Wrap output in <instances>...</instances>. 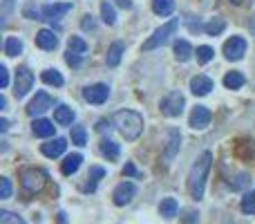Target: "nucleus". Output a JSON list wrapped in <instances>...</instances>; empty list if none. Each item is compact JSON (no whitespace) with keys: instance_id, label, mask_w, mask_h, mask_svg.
<instances>
[{"instance_id":"obj_46","label":"nucleus","mask_w":255,"mask_h":224,"mask_svg":"<svg viewBox=\"0 0 255 224\" xmlns=\"http://www.w3.org/2000/svg\"><path fill=\"white\" fill-rule=\"evenodd\" d=\"M4 108H7V99L0 97V110H4Z\"/></svg>"},{"instance_id":"obj_4","label":"nucleus","mask_w":255,"mask_h":224,"mask_svg":"<svg viewBox=\"0 0 255 224\" xmlns=\"http://www.w3.org/2000/svg\"><path fill=\"white\" fill-rule=\"evenodd\" d=\"M177 27H179V18H172L170 22L161 25V27H159V29L154 31V34L143 43V49H145V52H150V49H157V47H161V45H166L168 40H170V36L177 31Z\"/></svg>"},{"instance_id":"obj_10","label":"nucleus","mask_w":255,"mask_h":224,"mask_svg":"<svg viewBox=\"0 0 255 224\" xmlns=\"http://www.w3.org/2000/svg\"><path fill=\"white\" fill-rule=\"evenodd\" d=\"M134 195H136V186L132 182H121L115 189V193H112V200H115L117 207H126V204H130L134 200Z\"/></svg>"},{"instance_id":"obj_42","label":"nucleus","mask_w":255,"mask_h":224,"mask_svg":"<svg viewBox=\"0 0 255 224\" xmlns=\"http://www.w3.org/2000/svg\"><path fill=\"white\" fill-rule=\"evenodd\" d=\"M11 7H13V0H2V18H7V16H9Z\"/></svg>"},{"instance_id":"obj_48","label":"nucleus","mask_w":255,"mask_h":224,"mask_svg":"<svg viewBox=\"0 0 255 224\" xmlns=\"http://www.w3.org/2000/svg\"><path fill=\"white\" fill-rule=\"evenodd\" d=\"M231 2H233V4H242L244 0H231Z\"/></svg>"},{"instance_id":"obj_15","label":"nucleus","mask_w":255,"mask_h":224,"mask_svg":"<svg viewBox=\"0 0 255 224\" xmlns=\"http://www.w3.org/2000/svg\"><path fill=\"white\" fill-rule=\"evenodd\" d=\"M190 90H193V94H197V97H206L213 90V81L204 74H197L190 79Z\"/></svg>"},{"instance_id":"obj_30","label":"nucleus","mask_w":255,"mask_h":224,"mask_svg":"<svg viewBox=\"0 0 255 224\" xmlns=\"http://www.w3.org/2000/svg\"><path fill=\"white\" fill-rule=\"evenodd\" d=\"M101 18H103V22L106 25H115L117 22V13H115V7H112L110 2H101Z\"/></svg>"},{"instance_id":"obj_21","label":"nucleus","mask_w":255,"mask_h":224,"mask_svg":"<svg viewBox=\"0 0 255 224\" xmlns=\"http://www.w3.org/2000/svg\"><path fill=\"white\" fill-rule=\"evenodd\" d=\"M193 54H195V49H193V45H190L188 40H177L175 43V58L177 61L186 63V61L193 58Z\"/></svg>"},{"instance_id":"obj_7","label":"nucleus","mask_w":255,"mask_h":224,"mask_svg":"<svg viewBox=\"0 0 255 224\" xmlns=\"http://www.w3.org/2000/svg\"><path fill=\"white\" fill-rule=\"evenodd\" d=\"M108 97H110V88H108L106 83H94V85H90V88L83 90V99L88 103H94V106L106 103Z\"/></svg>"},{"instance_id":"obj_28","label":"nucleus","mask_w":255,"mask_h":224,"mask_svg":"<svg viewBox=\"0 0 255 224\" xmlns=\"http://www.w3.org/2000/svg\"><path fill=\"white\" fill-rule=\"evenodd\" d=\"M40 79H43L47 85H54V88H61V85L65 83L63 76H61V72H56V70H45L43 74H40Z\"/></svg>"},{"instance_id":"obj_36","label":"nucleus","mask_w":255,"mask_h":224,"mask_svg":"<svg viewBox=\"0 0 255 224\" xmlns=\"http://www.w3.org/2000/svg\"><path fill=\"white\" fill-rule=\"evenodd\" d=\"M11 195V182L7 177H0V200H7Z\"/></svg>"},{"instance_id":"obj_25","label":"nucleus","mask_w":255,"mask_h":224,"mask_svg":"<svg viewBox=\"0 0 255 224\" xmlns=\"http://www.w3.org/2000/svg\"><path fill=\"white\" fill-rule=\"evenodd\" d=\"M152 11L157 16H170L175 11V0H152Z\"/></svg>"},{"instance_id":"obj_40","label":"nucleus","mask_w":255,"mask_h":224,"mask_svg":"<svg viewBox=\"0 0 255 224\" xmlns=\"http://www.w3.org/2000/svg\"><path fill=\"white\" fill-rule=\"evenodd\" d=\"M124 175H128V177H141V173L134 168V164H126V168H124Z\"/></svg>"},{"instance_id":"obj_44","label":"nucleus","mask_w":255,"mask_h":224,"mask_svg":"<svg viewBox=\"0 0 255 224\" xmlns=\"http://www.w3.org/2000/svg\"><path fill=\"white\" fill-rule=\"evenodd\" d=\"M106 128H110V126H108V121H106V119H101V121L97 123V130H101V132H103V130H106Z\"/></svg>"},{"instance_id":"obj_2","label":"nucleus","mask_w":255,"mask_h":224,"mask_svg":"<svg viewBox=\"0 0 255 224\" xmlns=\"http://www.w3.org/2000/svg\"><path fill=\"white\" fill-rule=\"evenodd\" d=\"M115 121V128L121 132L126 141H134L139 139V135L143 132V117L134 110H119L112 117Z\"/></svg>"},{"instance_id":"obj_31","label":"nucleus","mask_w":255,"mask_h":224,"mask_svg":"<svg viewBox=\"0 0 255 224\" xmlns=\"http://www.w3.org/2000/svg\"><path fill=\"white\" fill-rule=\"evenodd\" d=\"M67 47H70V52H76V54H85V52H88V43H85L83 38H79V36H70Z\"/></svg>"},{"instance_id":"obj_23","label":"nucleus","mask_w":255,"mask_h":224,"mask_svg":"<svg viewBox=\"0 0 255 224\" xmlns=\"http://www.w3.org/2000/svg\"><path fill=\"white\" fill-rule=\"evenodd\" d=\"M54 121H56L58 126H72V121H74V110H72L70 106H58L56 110H54Z\"/></svg>"},{"instance_id":"obj_14","label":"nucleus","mask_w":255,"mask_h":224,"mask_svg":"<svg viewBox=\"0 0 255 224\" xmlns=\"http://www.w3.org/2000/svg\"><path fill=\"white\" fill-rule=\"evenodd\" d=\"M65 148H67V141L61 139V137H56V139H52V141L40 146V153H43L45 157L54 159V157H61V155L65 153Z\"/></svg>"},{"instance_id":"obj_5","label":"nucleus","mask_w":255,"mask_h":224,"mask_svg":"<svg viewBox=\"0 0 255 224\" xmlns=\"http://www.w3.org/2000/svg\"><path fill=\"white\" fill-rule=\"evenodd\" d=\"M184 106H186V99L179 90H172L170 94H166V97L161 99V112L166 114V117H179V114L184 112Z\"/></svg>"},{"instance_id":"obj_8","label":"nucleus","mask_w":255,"mask_h":224,"mask_svg":"<svg viewBox=\"0 0 255 224\" xmlns=\"http://www.w3.org/2000/svg\"><path fill=\"white\" fill-rule=\"evenodd\" d=\"M244 54H247V40L242 36H233L224 43V56L229 61H240Z\"/></svg>"},{"instance_id":"obj_6","label":"nucleus","mask_w":255,"mask_h":224,"mask_svg":"<svg viewBox=\"0 0 255 224\" xmlns=\"http://www.w3.org/2000/svg\"><path fill=\"white\" fill-rule=\"evenodd\" d=\"M31 85H34V74L29 72V67H18L16 70V81H13V94H16V99H25L27 92L31 90Z\"/></svg>"},{"instance_id":"obj_12","label":"nucleus","mask_w":255,"mask_h":224,"mask_svg":"<svg viewBox=\"0 0 255 224\" xmlns=\"http://www.w3.org/2000/svg\"><path fill=\"white\" fill-rule=\"evenodd\" d=\"M179 146H181V135L177 128H170L166 135V148H163V159L170 162L177 153H179Z\"/></svg>"},{"instance_id":"obj_18","label":"nucleus","mask_w":255,"mask_h":224,"mask_svg":"<svg viewBox=\"0 0 255 224\" xmlns=\"http://www.w3.org/2000/svg\"><path fill=\"white\" fill-rule=\"evenodd\" d=\"M103 177H106V171H103L101 166H92L88 173V182H85V186H83V193H94L99 180H103Z\"/></svg>"},{"instance_id":"obj_39","label":"nucleus","mask_w":255,"mask_h":224,"mask_svg":"<svg viewBox=\"0 0 255 224\" xmlns=\"http://www.w3.org/2000/svg\"><path fill=\"white\" fill-rule=\"evenodd\" d=\"M9 85V72H7V67L4 65H0V88H7Z\"/></svg>"},{"instance_id":"obj_37","label":"nucleus","mask_w":255,"mask_h":224,"mask_svg":"<svg viewBox=\"0 0 255 224\" xmlns=\"http://www.w3.org/2000/svg\"><path fill=\"white\" fill-rule=\"evenodd\" d=\"M65 61H67V65H72V67H79V65H81V54L70 52V49H67V54H65Z\"/></svg>"},{"instance_id":"obj_41","label":"nucleus","mask_w":255,"mask_h":224,"mask_svg":"<svg viewBox=\"0 0 255 224\" xmlns=\"http://www.w3.org/2000/svg\"><path fill=\"white\" fill-rule=\"evenodd\" d=\"M81 27H83V29H94V18L92 16H83V20H81Z\"/></svg>"},{"instance_id":"obj_33","label":"nucleus","mask_w":255,"mask_h":224,"mask_svg":"<svg viewBox=\"0 0 255 224\" xmlns=\"http://www.w3.org/2000/svg\"><path fill=\"white\" fill-rule=\"evenodd\" d=\"M240 209H242L247 216H255V191L251 193H247L242 198V204H240Z\"/></svg>"},{"instance_id":"obj_35","label":"nucleus","mask_w":255,"mask_h":224,"mask_svg":"<svg viewBox=\"0 0 255 224\" xmlns=\"http://www.w3.org/2000/svg\"><path fill=\"white\" fill-rule=\"evenodd\" d=\"M0 224H25L20 216H13L9 211H0Z\"/></svg>"},{"instance_id":"obj_17","label":"nucleus","mask_w":255,"mask_h":224,"mask_svg":"<svg viewBox=\"0 0 255 224\" xmlns=\"http://www.w3.org/2000/svg\"><path fill=\"white\" fill-rule=\"evenodd\" d=\"M31 130H34L36 137H43V139H47V137H54V132H56V126H54L52 121H47V119H36V121L31 123Z\"/></svg>"},{"instance_id":"obj_29","label":"nucleus","mask_w":255,"mask_h":224,"mask_svg":"<svg viewBox=\"0 0 255 224\" xmlns=\"http://www.w3.org/2000/svg\"><path fill=\"white\" fill-rule=\"evenodd\" d=\"M20 52H22V43L18 38H13V36H9V38L4 40V54H7V56H18Z\"/></svg>"},{"instance_id":"obj_13","label":"nucleus","mask_w":255,"mask_h":224,"mask_svg":"<svg viewBox=\"0 0 255 224\" xmlns=\"http://www.w3.org/2000/svg\"><path fill=\"white\" fill-rule=\"evenodd\" d=\"M211 119H213V114H211L208 108L197 106L193 112H190V128H195V130H204V128H208Z\"/></svg>"},{"instance_id":"obj_47","label":"nucleus","mask_w":255,"mask_h":224,"mask_svg":"<svg viewBox=\"0 0 255 224\" xmlns=\"http://www.w3.org/2000/svg\"><path fill=\"white\" fill-rule=\"evenodd\" d=\"M58 222H61V224L67 222V220H65V213H58Z\"/></svg>"},{"instance_id":"obj_43","label":"nucleus","mask_w":255,"mask_h":224,"mask_svg":"<svg viewBox=\"0 0 255 224\" xmlns=\"http://www.w3.org/2000/svg\"><path fill=\"white\" fill-rule=\"evenodd\" d=\"M9 130V121L7 119H0V132H7Z\"/></svg>"},{"instance_id":"obj_16","label":"nucleus","mask_w":255,"mask_h":224,"mask_svg":"<svg viewBox=\"0 0 255 224\" xmlns=\"http://www.w3.org/2000/svg\"><path fill=\"white\" fill-rule=\"evenodd\" d=\"M36 45H38L40 49H47L49 52V49H56L58 38L52 29H40L38 34H36Z\"/></svg>"},{"instance_id":"obj_20","label":"nucleus","mask_w":255,"mask_h":224,"mask_svg":"<svg viewBox=\"0 0 255 224\" xmlns=\"http://www.w3.org/2000/svg\"><path fill=\"white\" fill-rule=\"evenodd\" d=\"M81 162H83V155H79V153H74V155H67V157H65V162L61 164V173H63V175H74V173L79 171Z\"/></svg>"},{"instance_id":"obj_38","label":"nucleus","mask_w":255,"mask_h":224,"mask_svg":"<svg viewBox=\"0 0 255 224\" xmlns=\"http://www.w3.org/2000/svg\"><path fill=\"white\" fill-rule=\"evenodd\" d=\"M249 182H251V180H249V175H247V173H242V175H238V182L233 184V189H235V191H242L244 186L249 184Z\"/></svg>"},{"instance_id":"obj_34","label":"nucleus","mask_w":255,"mask_h":224,"mask_svg":"<svg viewBox=\"0 0 255 224\" xmlns=\"http://www.w3.org/2000/svg\"><path fill=\"white\" fill-rule=\"evenodd\" d=\"M197 61L199 63H208L213 61V56H215V52H213V47H208V45H202V47H197Z\"/></svg>"},{"instance_id":"obj_9","label":"nucleus","mask_w":255,"mask_h":224,"mask_svg":"<svg viewBox=\"0 0 255 224\" xmlns=\"http://www.w3.org/2000/svg\"><path fill=\"white\" fill-rule=\"evenodd\" d=\"M67 11H72V2H54V4H45L40 9V20H61Z\"/></svg>"},{"instance_id":"obj_24","label":"nucleus","mask_w":255,"mask_h":224,"mask_svg":"<svg viewBox=\"0 0 255 224\" xmlns=\"http://www.w3.org/2000/svg\"><path fill=\"white\" fill-rule=\"evenodd\" d=\"M177 211H179V204H177L175 198H163L161 204H159V213H161L163 218H168V220H170V218H175Z\"/></svg>"},{"instance_id":"obj_26","label":"nucleus","mask_w":255,"mask_h":224,"mask_svg":"<svg viewBox=\"0 0 255 224\" xmlns=\"http://www.w3.org/2000/svg\"><path fill=\"white\" fill-rule=\"evenodd\" d=\"M224 29H226L224 18H213V20H208L206 25H204V31H206L208 36H220Z\"/></svg>"},{"instance_id":"obj_22","label":"nucleus","mask_w":255,"mask_h":224,"mask_svg":"<svg viewBox=\"0 0 255 224\" xmlns=\"http://www.w3.org/2000/svg\"><path fill=\"white\" fill-rule=\"evenodd\" d=\"M99 148H101V153H103V157H108L110 162H117L119 159V155H121V150H119V144H115L112 139H101V144H99Z\"/></svg>"},{"instance_id":"obj_45","label":"nucleus","mask_w":255,"mask_h":224,"mask_svg":"<svg viewBox=\"0 0 255 224\" xmlns=\"http://www.w3.org/2000/svg\"><path fill=\"white\" fill-rule=\"evenodd\" d=\"M117 4H119V7H124V9H130L132 7L130 0H117Z\"/></svg>"},{"instance_id":"obj_27","label":"nucleus","mask_w":255,"mask_h":224,"mask_svg":"<svg viewBox=\"0 0 255 224\" xmlns=\"http://www.w3.org/2000/svg\"><path fill=\"white\" fill-rule=\"evenodd\" d=\"M224 85L229 90H240L244 85V74L242 72H229V74L224 76Z\"/></svg>"},{"instance_id":"obj_3","label":"nucleus","mask_w":255,"mask_h":224,"mask_svg":"<svg viewBox=\"0 0 255 224\" xmlns=\"http://www.w3.org/2000/svg\"><path fill=\"white\" fill-rule=\"evenodd\" d=\"M45 182H47V175H45V171H40V168H22L20 171V186L27 191V193H38V191H43Z\"/></svg>"},{"instance_id":"obj_32","label":"nucleus","mask_w":255,"mask_h":224,"mask_svg":"<svg viewBox=\"0 0 255 224\" xmlns=\"http://www.w3.org/2000/svg\"><path fill=\"white\" fill-rule=\"evenodd\" d=\"M72 144H76V146L88 144V132H85L83 126H72Z\"/></svg>"},{"instance_id":"obj_19","label":"nucleus","mask_w":255,"mask_h":224,"mask_svg":"<svg viewBox=\"0 0 255 224\" xmlns=\"http://www.w3.org/2000/svg\"><path fill=\"white\" fill-rule=\"evenodd\" d=\"M126 52V45L121 43V40H117V43L110 45V49H108V56H106V63L108 67H117L121 63V56H124Z\"/></svg>"},{"instance_id":"obj_1","label":"nucleus","mask_w":255,"mask_h":224,"mask_svg":"<svg viewBox=\"0 0 255 224\" xmlns=\"http://www.w3.org/2000/svg\"><path fill=\"white\" fill-rule=\"evenodd\" d=\"M211 162H213V155L208 153H202L197 157V162L190 166V173H188V193L193 200H202L204 198V189H206V175L211 171Z\"/></svg>"},{"instance_id":"obj_11","label":"nucleus","mask_w":255,"mask_h":224,"mask_svg":"<svg viewBox=\"0 0 255 224\" xmlns=\"http://www.w3.org/2000/svg\"><path fill=\"white\" fill-rule=\"evenodd\" d=\"M49 108H54V99L49 97L47 92H38L34 101L27 106V114H29V117H38V114L47 112Z\"/></svg>"}]
</instances>
